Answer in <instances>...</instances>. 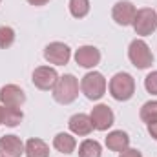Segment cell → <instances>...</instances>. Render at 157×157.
I'll list each match as a JSON object with an SVG mask.
<instances>
[{"mask_svg":"<svg viewBox=\"0 0 157 157\" xmlns=\"http://www.w3.org/2000/svg\"><path fill=\"white\" fill-rule=\"evenodd\" d=\"M90 119H91L95 130H99V132H106V130L113 124L115 115H113V112H112L110 106H106V104H97V106L91 108Z\"/></svg>","mask_w":157,"mask_h":157,"instance_id":"7","label":"cell"},{"mask_svg":"<svg viewBox=\"0 0 157 157\" xmlns=\"http://www.w3.org/2000/svg\"><path fill=\"white\" fill-rule=\"evenodd\" d=\"M0 124H4V106L0 104Z\"/></svg>","mask_w":157,"mask_h":157,"instance_id":"26","label":"cell"},{"mask_svg":"<svg viewBox=\"0 0 157 157\" xmlns=\"http://www.w3.org/2000/svg\"><path fill=\"white\" fill-rule=\"evenodd\" d=\"M15 42V29L9 26H0V49L13 46Z\"/></svg>","mask_w":157,"mask_h":157,"instance_id":"21","label":"cell"},{"mask_svg":"<svg viewBox=\"0 0 157 157\" xmlns=\"http://www.w3.org/2000/svg\"><path fill=\"white\" fill-rule=\"evenodd\" d=\"M53 148L57 150V152H60V154H73L75 152V148H77V141H75V137L73 135H70V133H57L55 135V139H53Z\"/></svg>","mask_w":157,"mask_h":157,"instance_id":"15","label":"cell"},{"mask_svg":"<svg viewBox=\"0 0 157 157\" xmlns=\"http://www.w3.org/2000/svg\"><path fill=\"white\" fill-rule=\"evenodd\" d=\"M33 84L42 90V91H49V90H53L55 88V84H57V80H59V75H57V71H55V68H49V66H39V68H35V71H33Z\"/></svg>","mask_w":157,"mask_h":157,"instance_id":"8","label":"cell"},{"mask_svg":"<svg viewBox=\"0 0 157 157\" xmlns=\"http://www.w3.org/2000/svg\"><path fill=\"white\" fill-rule=\"evenodd\" d=\"M24 154V143L17 135L0 137V155L2 157H20Z\"/></svg>","mask_w":157,"mask_h":157,"instance_id":"12","label":"cell"},{"mask_svg":"<svg viewBox=\"0 0 157 157\" xmlns=\"http://www.w3.org/2000/svg\"><path fill=\"white\" fill-rule=\"evenodd\" d=\"M68 126H70L71 133H75L78 137H86V135H90L95 130L90 115H86V113H75V115H71Z\"/></svg>","mask_w":157,"mask_h":157,"instance_id":"13","label":"cell"},{"mask_svg":"<svg viewBox=\"0 0 157 157\" xmlns=\"http://www.w3.org/2000/svg\"><path fill=\"white\" fill-rule=\"evenodd\" d=\"M106 146L112 152H124L126 148H130V135L122 130H113L106 137Z\"/></svg>","mask_w":157,"mask_h":157,"instance_id":"14","label":"cell"},{"mask_svg":"<svg viewBox=\"0 0 157 157\" xmlns=\"http://www.w3.org/2000/svg\"><path fill=\"white\" fill-rule=\"evenodd\" d=\"M139 115H141V119H143L146 124L157 121V101H148V102H144Z\"/></svg>","mask_w":157,"mask_h":157,"instance_id":"20","label":"cell"},{"mask_svg":"<svg viewBox=\"0 0 157 157\" xmlns=\"http://www.w3.org/2000/svg\"><path fill=\"white\" fill-rule=\"evenodd\" d=\"M135 93V80L130 73H115L110 80V95L115 101H130Z\"/></svg>","mask_w":157,"mask_h":157,"instance_id":"2","label":"cell"},{"mask_svg":"<svg viewBox=\"0 0 157 157\" xmlns=\"http://www.w3.org/2000/svg\"><path fill=\"white\" fill-rule=\"evenodd\" d=\"M75 62L82 68H95L101 62V51L95 46H80L75 51Z\"/></svg>","mask_w":157,"mask_h":157,"instance_id":"11","label":"cell"},{"mask_svg":"<svg viewBox=\"0 0 157 157\" xmlns=\"http://www.w3.org/2000/svg\"><path fill=\"white\" fill-rule=\"evenodd\" d=\"M102 148L95 139H84L78 146V157H101Z\"/></svg>","mask_w":157,"mask_h":157,"instance_id":"17","label":"cell"},{"mask_svg":"<svg viewBox=\"0 0 157 157\" xmlns=\"http://www.w3.org/2000/svg\"><path fill=\"white\" fill-rule=\"evenodd\" d=\"M24 113L20 108H11V106H4V124L9 128H15L22 122Z\"/></svg>","mask_w":157,"mask_h":157,"instance_id":"18","label":"cell"},{"mask_svg":"<svg viewBox=\"0 0 157 157\" xmlns=\"http://www.w3.org/2000/svg\"><path fill=\"white\" fill-rule=\"evenodd\" d=\"M135 13H137L135 6L132 2H128V0L117 2L113 6V9H112V17H113V20L119 26H132V22L135 18Z\"/></svg>","mask_w":157,"mask_h":157,"instance_id":"10","label":"cell"},{"mask_svg":"<svg viewBox=\"0 0 157 157\" xmlns=\"http://www.w3.org/2000/svg\"><path fill=\"white\" fill-rule=\"evenodd\" d=\"M128 59L130 62L139 68V70H144V68H150L154 64V53L150 49V46L141 39L132 40L130 48H128Z\"/></svg>","mask_w":157,"mask_h":157,"instance_id":"4","label":"cell"},{"mask_svg":"<svg viewBox=\"0 0 157 157\" xmlns=\"http://www.w3.org/2000/svg\"><path fill=\"white\" fill-rule=\"evenodd\" d=\"M119 157H143V154L139 150H135V148H126L124 152H121Z\"/></svg>","mask_w":157,"mask_h":157,"instance_id":"23","label":"cell"},{"mask_svg":"<svg viewBox=\"0 0 157 157\" xmlns=\"http://www.w3.org/2000/svg\"><path fill=\"white\" fill-rule=\"evenodd\" d=\"M144 88H146L148 93L157 95V71H152L150 75H146V78H144Z\"/></svg>","mask_w":157,"mask_h":157,"instance_id":"22","label":"cell"},{"mask_svg":"<svg viewBox=\"0 0 157 157\" xmlns=\"http://www.w3.org/2000/svg\"><path fill=\"white\" fill-rule=\"evenodd\" d=\"M146 126H148V133H150V135H152V137L157 141V121H154V122H148Z\"/></svg>","mask_w":157,"mask_h":157,"instance_id":"24","label":"cell"},{"mask_svg":"<svg viewBox=\"0 0 157 157\" xmlns=\"http://www.w3.org/2000/svg\"><path fill=\"white\" fill-rule=\"evenodd\" d=\"M24 154L28 157H49V146L42 139H29L24 144Z\"/></svg>","mask_w":157,"mask_h":157,"instance_id":"16","label":"cell"},{"mask_svg":"<svg viewBox=\"0 0 157 157\" xmlns=\"http://www.w3.org/2000/svg\"><path fill=\"white\" fill-rule=\"evenodd\" d=\"M48 2H49V0H28V4H31V6H37V7H39V6H46Z\"/></svg>","mask_w":157,"mask_h":157,"instance_id":"25","label":"cell"},{"mask_svg":"<svg viewBox=\"0 0 157 157\" xmlns=\"http://www.w3.org/2000/svg\"><path fill=\"white\" fill-rule=\"evenodd\" d=\"M70 13L75 18H84L90 13V0H70Z\"/></svg>","mask_w":157,"mask_h":157,"instance_id":"19","label":"cell"},{"mask_svg":"<svg viewBox=\"0 0 157 157\" xmlns=\"http://www.w3.org/2000/svg\"><path fill=\"white\" fill-rule=\"evenodd\" d=\"M133 29L137 35L141 37H146V35H152L157 29V13L152 7H143V9H137L135 13V18L132 22Z\"/></svg>","mask_w":157,"mask_h":157,"instance_id":"5","label":"cell"},{"mask_svg":"<svg viewBox=\"0 0 157 157\" xmlns=\"http://www.w3.org/2000/svg\"><path fill=\"white\" fill-rule=\"evenodd\" d=\"M78 97V80L75 75L68 73L59 77L55 88H53V99L59 104H71Z\"/></svg>","mask_w":157,"mask_h":157,"instance_id":"1","label":"cell"},{"mask_svg":"<svg viewBox=\"0 0 157 157\" xmlns=\"http://www.w3.org/2000/svg\"><path fill=\"white\" fill-rule=\"evenodd\" d=\"M0 2H2V0H0Z\"/></svg>","mask_w":157,"mask_h":157,"instance_id":"27","label":"cell"},{"mask_svg":"<svg viewBox=\"0 0 157 157\" xmlns=\"http://www.w3.org/2000/svg\"><path fill=\"white\" fill-rule=\"evenodd\" d=\"M24 102H26V93L17 84H6L0 88V104L2 106L20 108Z\"/></svg>","mask_w":157,"mask_h":157,"instance_id":"9","label":"cell"},{"mask_svg":"<svg viewBox=\"0 0 157 157\" xmlns=\"http://www.w3.org/2000/svg\"><path fill=\"white\" fill-rule=\"evenodd\" d=\"M44 59L55 66H66L71 59V49L64 42H51L44 48Z\"/></svg>","mask_w":157,"mask_h":157,"instance_id":"6","label":"cell"},{"mask_svg":"<svg viewBox=\"0 0 157 157\" xmlns=\"http://www.w3.org/2000/svg\"><path fill=\"white\" fill-rule=\"evenodd\" d=\"M80 91L90 101H99L106 93V78L99 71H90L80 80Z\"/></svg>","mask_w":157,"mask_h":157,"instance_id":"3","label":"cell"}]
</instances>
